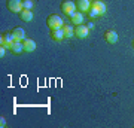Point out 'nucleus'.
I'll use <instances>...</instances> for the list:
<instances>
[{"label": "nucleus", "mask_w": 134, "mask_h": 128, "mask_svg": "<svg viewBox=\"0 0 134 128\" xmlns=\"http://www.w3.org/2000/svg\"><path fill=\"white\" fill-rule=\"evenodd\" d=\"M15 42V37H14V34H12V31H5V33H2L0 34V43H2V46H5L6 49L10 46H12V43Z\"/></svg>", "instance_id": "7ed1b4c3"}, {"label": "nucleus", "mask_w": 134, "mask_h": 128, "mask_svg": "<svg viewBox=\"0 0 134 128\" xmlns=\"http://www.w3.org/2000/svg\"><path fill=\"white\" fill-rule=\"evenodd\" d=\"M19 18L23 19L24 23H29V21H31L33 19V12L29 9H23V12L19 14Z\"/></svg>", "instance_id": "4468645a"}, {"label": "nucleus", "mask_w": 134, "mask_h": 128, "mask_svg": "<svg viewBox=\"0 0 134 128\" xmlns=\"http://www.w3.org/2000/svg\"><path fill=\"white\" fill-rule=\"evenodd\" d=\"M46 25L49 27V30H57V29H63L64 23L58 15H49L46 18Z\"/></svg>", "instance_id": "f257e3e1"}, {"label": "nucleus", "mask_w": 134, "mask_h": 128, "mask_svg": "<svg viewBox=\"0 0 134 128\" xmlns=\"http://www.w3.org/2000/svg\"><path fill=\"white\" fill-rule=\"evenodd\" d=\"M23 8H24V9L31 10L34 8V2H33V0H23Z\"/></svg>", "instance_id": "dca6fc26"}, {"label": "nucleus", "mask_w": 134, "mask_h": 128, "mask_svg": "<svg viewBox=\"0 0 134 128\" xmlns=\"http://www.w3.org/2000/svg\"><path fill=\"white\" fill-rule=\"evenodd\" d=\"M6 55V48L5 46H0V58H3Z\"/></svg>", "instance_id": "6ab92c4d"}, {"label": "nucleus", "mask_w": 134, "mask_h": 128, "mask_svg": "<svg viewBox=\"0 0 134 128\" xmlns=\"http://www.w3.org/2000/svg\"><path fill=\"white\" fill-rule=\"evenodd\" d=\"M88 16H90V18H97V16H98V14H97L94 9H90V10H88Z\"/></svg>", "instance_id": "f3484780"}, {"label": "nucleus", "mask_w": 134, "mask_h": 128, "mask_svg": "<svg viewBox=\"0 0 134 128\" xmlns=\"http://www.w3.org/2000/svg\"><path fill=\"white\" fill-rule=\"evenodd\" d=\"M23 43H24V52H33L36 49V42L33 39H25L23 40Z\"/></svg>", "instance_id": "ddd939ff"}, {"label": "nucleus", "mask_w": 134, "mask_h": 128, "mask_svg": "<svg viewBox=\"0 0 134 128\" xmlns=\"http://www.w3.org/2000/svg\"><path fill=\"white\" fill-rule=\"evenodd\" d=\"M60 8H61V12L63 14H66V15H73L75 12H76V3H73L72 0H64L61 5H60Z\"/></svg>", "instance_id": "f03ea898"}, {"label": "nucleus", "mask_w": 134, "mask_h": 128, "mask_svg": "<svg viewBox=\"0 0 134 128\" xmlns=\"http://www.w3.org/2000/svg\"><path fill=\"white\" fill-rule=\"evenodd\" d=\"M12 34H14L15 40H25V31L24 29H21V27H15L14 30H12Z\"/></svg>", "instance_id": "9b49d317"}, {"label": "nucleus", "mask_w": 134, "mask_h": 128, "mask_svg": "<svg viewBox=\"0 0 134 128\" xmlns=\"http://www.w3.org/2000/svg\"><path fill=\"white\" fill-rule=\"evenodd\" d=\"M10 51H12L15 55L24 52V43H23V40H15V42L12 43V46H10Z\"/></svg>", "instance_id": "9d476101"}, {"label": "nucleus", "mask_w": 134, "mask_h": 128, "mask_svg": "<svg viewBox=\"0 0 134 128\" xmlns=\"http://www.w3.org/2000/svg\"><path fill=\"white\" fill-rule=\"evenodd\" d=\"M63 30H64L66 37H73V36H75V29H73L70 24H64V25H63Z\"/></svg>", "instance_id": "2eb2a0df"}, {"label": "nucleus", "mask_w": 134, "mask_h": 128, "mask_svg": "<svg viewBox=\"0 0 134 128\" xmlns=\"http://www.w3.org/2000/svg\"><path fill=\"white\" fill-rule=\"evenodd\" d=\"M86 27H88L90 30H94V27H96V25H94V23H92V21H88V23H86Z\"/></svg>", "instance_id": "aec40b11"}, {"label": "nucleus", "mask_w": 134, "mask_h": 128, "mask_svg": "<svg viewBox=\"0 0 134 128\" xmlns=\"http://www.w3.org/2000/svg\"><path fill=\"white\" fill-rule=\"evenodd\" d=\"M51 39H52L54 42H61L63 39L66 37V34H64V30L63 29H57V30H51Z\"/></svg>", "instance_id": "1a4fd4ad"}, {"label": "nucleus", "mask_w": 134, "mask_h": 128, "mask_svg": "<svg viewBox=\"0 0 134 128\" xmlns=\"http://www.w3.org/2000/svg\"><path fill=\"white\" fill-rule=\"evenodd\" d=\"M70 23L72 24H83V12H75L73 15H70Z\"/></svg>", "instance_id": "f8f14e48"}, {"label": "nucleus", "mask_w": 134, "mask_h": 128, "mask_svg": "<svg viewBox=\"0 0 134 128\" xmlns=\"http://www.w3.org/2000/svg\"><path fill=\"white\" fill-rule=\"evenodd\" d=\"M90 31H91V30L88 29L86 25H83V24H79V25L75 27V36L79 37V39H86L90 36Z\"/></svg>", "instance_id": "39448f33"}, {"label": "nucleus", "mask_w": 134, "mask_h": 128, "mask_svg": "<svg viewBox=\"0 0 134 128\" xmlns=\"http://www.w3.org/2000/svg\"><path fill=\"white\" fill-rule=\"evenodd\" d=\"M0 127H2V128L6 127V118H5V116H0Z\"/></svg>", "instance_id": "a211bd4d"}, {"label": "nucleus", "mask_w": 134, "mask_h": 128, "mask_svg": "<svg viewBox=\"0 0 134 128\" xmlns=\"http://www.w3.org/2000/svg\"><path fill=\"white\" fill-rule=\"evenodd\" d=\"M91 9H94L98 14V16H103L106 14V5L104 2H101V0H92L91 2Z\"/></svg>", "instance_id": "423d86ee"}, {"label": "nucleus", "mask_w": 134, "mask_h": 128, "mask_svg": "<svg viewBox=\"0 0 134 128\" xmlns=\"http://www.w3.org/2000/svg\"><path fill=\"white\" fill-rule=\"evenodd\" d=\"M76 8L79 12H88L91 9V0H76Z\"/></svg>", "instance_id": "6e6552de"}, {"label": "nucleus", "mask_w": 134, "mask_h": 128, "mask_svg": "<svg viewBox=\"0 0 134 128\" xmlns=\"http://www.w3.org/2000/svg\"><path fill=\"white\" fill-rule=\"evenodd\" d=\"M8 9L14 14H21L23 12V0H8Z\"/></svg>", "instance_id": "20e7f679"}, {"label": "nucleus", "mask_w": 134, "mask_h": 128, "mask_svg": "<svg viewBox=\"0 0 134 128\" xmlns=\"http://www.w3.org/2000/svg\"><path fill=\"white\" fill-rule=\"evenodd\" d=\"M104 40L109 45H115L118 42V33H116L115 30H106L104 31Z\"/></svg>", "instance_id": "0eeeda50"}, {"label": "nucleus", "mask_w": 134, "mask_h": 128, "mask_svg": "<svg viewBox=\"0 0 134 128\" xmlns=\"http://www.w3.org/2000/svg\"><path fill=\"white\" fill-rule=\"evenodd\" d=\"M133 48H134V40H133Z\"/></svg>", "instance_id": "412c9836"}]
</instances>
